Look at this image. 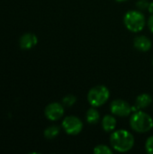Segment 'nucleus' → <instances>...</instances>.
<instances>
[{
    "label": "nucleus",
    "instance_id": "nucleus-1",
    "mask_svg": "<svg viewBox=\"0 0 153 154\" xmlns=\"http://www.w3.org/2000/svg\"><path fill=\"white\" fill-rule=\"evenodd\" d=\"M111 147L118 152H127L134 145V137L132 133L124 129L115 130L110 135Z\"/></svg>",
    "mask_w": 153,
    "mask_h": 154
},
{
    "label": "nucleus",
    "instance_id": "nucleus-2",
    "mask_svg": "<svg viewBox=\"0 0 153 154\" xmlns=\"http://www.w3.org/2000/svg\"><path fill=\"white\" fill-rule=\"evenodd\" d=\"M130 126L136 133H148L153 128L152 117L149 114L138 110L132 115L130 118Z\"/></svg>",
    "mask_w": 153,
    "mask_h": 154
},
{
    "label": "nucleus",
    "instance_id": "nucleus-3",
    "mask_svg": "<svg viewBox=\"0 0 153 154\" xmlns=\"http://www.w3.org/2000/svg\"><path fill=\"white\" fill-rule=\"evenodd\" d=\"M125 27L133 32H139L142 31L146 24L144 14L139 10L128 11L124 17Z\"/></svg>",
    "mask_w": 153,
    "mask_h": 154
},
{
    "label": "nucleus",
    "instance_id": "nucleus-4",
    "mask_svg": "<svg viewBox=\"0 0 153 154\" xmlns=\"http://www.w3.org/2000/svg\"><path fill=\"white\" fill-rule=\"evenodd\" d=\"M110 97L109 89L103 85L92 88L87 93V101L93 107H100L104 106Z\"/></svg>",
    "mask_w": 153,
    "mask_h": 154
},
{
    "label": "nucleus",
    "instance_id": "nucleus-5",
    "mask_svg": "<svg viewBox=\"0 0 153 154\" xmlns=\"http://www.w3.org/2000/svg\"><path fill=\"white\" fill-rule=\"evenodd\" d=\"M62 128L66 134L69 135H77L81 133L83 129L82 121L75 116H66L62 121Z\"/></svg>",
    "mask_w": 153,
    "mask_h": 154
},
{
    "label": "nucleus",
    "instance_id": "nucleus-6",
    "mask_svg": "<svg viewBox=\"0 0 153 154\" xmlns=\"http://www.w3.org/2000/svg\"><path fill=\"white\" fill-rule=\"evenodd\" d=\"M110 111L115 116L125 117L132 113V106L128 102L123 99H115L110 105Z\"/></svg>",
    "mask_w": 153,
    "mask_h": 154
},
{
    "label": "nucleus",
    "instance_id": "nucleus-7",
    "mask_svg": "<svg viewBox=\"0 0 153 154\" xmlns=\"http://www.w3.org/2000/svg\"><path fill=\"white\" fill-rule=\"evenodd\" d=\"M44 115L50 121H58L64 116V106L57 102L50 103L45 107Z\"/></svg>",
    "mask_w": 153,
    "mask_h": 154
},
{
    "label": "nucleus",
    "instance_id": "nucleus-8",
    "mask_svg": "<svg viewBox=\"0 0 153 154\" xmlns=\"http://www.w3.org/2000/svg\"><path fill=\"white\" fill-rule=\"evenodd\" d=\"M38 42V38L35 34L27 32L24 33L21 38H20V47L23 50H30L32 47H34Z\"/></svg>",
    "mask_w": 153,
    "mask_h": 154
},
{
    "label": "nucleus",
    "instance_id": "nucleus-9",
    "mask_svg": "<svg viewBox=\"0 0 153 154\" xmlns=\"http://www.w3.org/2000/svg\"><path fill=\"white\" fill-rule=\"evenodd\" d=\"M133 46L136 50L140 51H148L152 46V42L150 38L145 35L137 36L133 41Z\"/></svg>",
    "mask_w": 153,
    "mask_h": 154
},
{
    "label": "nucleus",
    "instance_id": "nucleus-10",
    "mask_svg": "<svg viewBox=\"0 0 153 154\" xmlns=\"http://www.w3.org/2000/svg\"><path fill=\"white\" fill-rule=\"evenodd\" d=\"M117 125L116 118L113 115H106L102 119V128L106 133H112L115 130Z\"/></svg>",
    "mask_w": 153,
    "mask_h": 154
},
{
    "label": "nucleus",
    "instance_id": "nucleus-11",
    "mask_svg": "<svg viewBox=\"0 0 153 154\" xmlns=\"http://www.w3.org/2000/svg\"><path fill=\"white\" fill-rule=\"evenodd\" d=\"M151 102H152V98L151 95L147 93H143L137 97L135 100V105L137 106L139 109H143V108L148 107L151 104Z\"/></svg>",
    "mask_w": 153,
    "mask_h": 154
},
{
    "label": "nucleus",
    "instance_id": "nucleus-12",
    "mask_svg": "<svg viewBox=\"0 0 153 154\" xmlns=\"http://www.w3.org/2000/svg\"><path fill=\"white\" fill-rule=\"evenodd\" d=\"M86 119L89 125H96L100 120V114L96 109V107L92 106L90 109L87 110V112L86 114Z\"/></svg>",
    "mask_w": 153,
    "mask_h": 154
},
{
    "label": "nucleus",
    "instance_id": "nucleus-13",
    "mask_svg": "<svg viewBox=\"0 0 153 154\" xmlns=\"http://www.w3.org/2000/svg\"><path fill=\"white\" fill-rule=\"evenodd\" d=\"M60 128L59 126L51 125V126H49L48 128L45 129L44 136H45V138L51 140V139H54L55 137H57L60 134Z\"/></svg>",
    "mask_w": 153,
    "mask_h": 154
},
{
    "label": "nucleus",
    "instance_id": "nucleus-14",
    "mask_svg": "<svg viewBox=\"0 0 153 154\" xmlns=\"http://www.w3.org/2000/svg\"><path fill=\"white\" fill-rule=\"evenodd\" d=\"M94 153L96 154H113V150L106 145V144H99L96 145L94 149Z\"/></svg>",
    "mask_w": 153,
    "mask_h": 154
},
{
    "label": "nucleus",
    "instance_id": "nucleus-15",
    "mask_svg": "<svg viewBox=\"0 0 153 154\" xmlns=\"http://www.w3.org/2000/svg\"><path fill=\"white\" fill-rule=\"evenodd\" d=\"M77 102V97L73 95H67L62 99V105L67 107H70L74 106Z\"/></svg>",
    "mask_w": 153,
    "mask_h": 154
},
{
    "label": "nucleus",
    "instance_id": "nucleus-16",
    "mask_svg": "<svg viewBox=\"0 0 153 154\" xmlns=\"http://www.w3.org/2000/svg\"><path fill=\"white\" fill-rule=\"evenodd\" d=\"M145 149L149 154H153V135L150 136L145 143Z\"/></svg>",
    "mask_w": 153,
    "mask_h": 154
},
{
    "label": "nucleus",
    "instance_id": "nucleus-17",
    "mask_svg": "<svg viewBox=\"0 0 153 154\" xmlns=\"http://www.w3.org/2000/svg\"><path fill=\"white\" fill-rule=\"evenodd\" d=\"M150 2L148 0H138L136 3V6L140 9V10H144V9H148Z\"/></svg>",
    "mask_w": 153,
    "mask_h": 154
},
{
    "label": "nucleus",
    "instance_id": "nucleus-18",
    "mask_svg": "<svg viewBox=\"0 0 153 154\" xmlns=\"http://www.w3.org/2000/svg\"><path fill=\"white\" fill-rule=\"evenodd\" d=\"M147 24H148V27H149L150 31H151V32L153 33V14H151V16L149 18Z\"/></svg>",
    "mask_w": 153,
    "mask_h": 154
},
{
    "label": "nucleus",
    "instance_id": "nucleus-19",
    "mask_svg": "<svg viewBox=\"0 0 153 154\" xmlns=\"http://www.w3.org/2000/svg\"><path fill=\"white\" fill-rule=\"evenodd\" d=\"M148 10H149L150 14H153V2H150L149 6H148Z\"/></svg>",
    "mask_w": 153,
    "mask_h": 154
},
{
    "label": "nucleus",
    "instance_id": "nucleus-20",
    "mask_svg": "<svg viewBox=\"0 0 153 154\" xmlns=\"http://www.w3.org/2000/svg\"><path fill=\"white\" fill-rule=\"evenodd\" d=\"M115 1H117V2H125V1H128V0H115Z\"/></svg>",
    "mask_w": 153,
    "mask_h": 154
},
{
    "label": "nucleus",
    "instance_id": "nucleus-21",
    "mask_svg": "<svg viewBox=\"0 0 153 154\" xmlns=\"http://www.w3.org/2000/svg\"><path fill=\"white\" fill-rule=\"evenodd\" d=\"M152 65H153V60H152Z\"/></svg>",
    "mask_w": 153,
    "mask_h": 154
}]
</instances>
